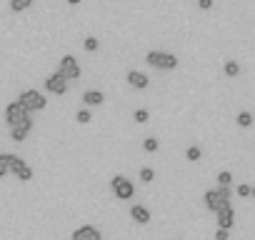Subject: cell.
Instances as JSON below:
<instances>
[{
  "label": "cell",
  "mask_w": 255,
  "mask_h": 240,
  "mask_svg": "<svg viewBox=\"0 0 255 240\" xmlns=\"http://www.w3.org/2000/svg\"><path fill=\"white\" fill-rule=\"evenodd\" d=\"M203 200H205V208L210 210V213H218L220 208H228L230 205V200H233V193H230V188H215V190H208L205 195H203Z\"/></svg>",
  "instance_id": "1"
},
{
  "label": "cell",
  "mask_w": 255,
  "mask_h": 240,
  "mask_svg": "<svg viewBox=\"0 0 255 240\" xmlns=\"http://www.w3.org/2000/svg\"><path fill=\"white\" fill-rule=\"evenodd\" d=\"M145 63L153 65V68H160V70H175L178 68V58L170 55V53H163V50H150L145 55Z\"/></svg>",
  "instance_id": "2"
},
{
  "label": "cell",
  "mask_w": 255,
  "mask_h": 240,
  "mask_svg": "<svg viewBox=\"0 0 255 240\" xmlns=\"http://www.w3.org/2000/svg\"><path fill=\"white\" fill-rule=\"evenodd\" d=\"M18 103L28 110V113H35V110H43L45 105H48V100H45V95L43 93H38V90H25V93H20V98H18Z\"/></svg>",
  "instance_id": "3"
},
{
  "label": "cell",
  "mask_w": 255,
  "mask_h": 240,
  "mask_svg": "<svg viewBox=\"0 0 255 240\" xmlns=\"http://www.w3.org/2000/svg\"><path fill=\"white\" fill-rule=\"evenodd\" d=\"M110 188H113V193H115L118 200H130V198L135 195V185L128 180V178H123V175L113 178V180H110Z\"/></svg>",
  "instance_id": "4"
},
{
  "label": "cell",
  "mask_w": 255,
  "mask_h": 240,
  "mask_svg": "<svg viewBox=\"0 0 255 240\" xmlns=\"http://www.w3.org/2000/svg\"><path fill=\"white\" fill-rule=\"evenodd\" d=\"M58 73H60L65 80H78V78H80V65H78V60H75L73 55H63Z\"/></svg>",
  "instance_id": "5"
},
{
  "label": "cell",
  "mask_w": 255,
  "mask_h": 240,
  "mask_svg": "<svg viewBox=\"0 0 255 240\" xmlns=\"http://www.w3.org/2000/svg\"><path fill=\"white\" fill-rule=\"evenodd\" d=\"M8 173H13L18 180H23V183H28V180H33V168L23 160V158H15L13 155V160H10V168H8Z\"/></svg>",
  "instance_id": "6"
},
{
  "label": "cell",
  "mask_w": 255,
  "mask_h": 240,
  "mask_svg": "<svg viewBox=\"0 0 255 240\" xmlns=\"http://www.w3.org/2000/svg\"><path fill=\"white\" fill-rule=\"evenodd\" d=\"M25 118H30V113L18 100L8 103V108H5V123L8 125H15V123H20V120H25Z\"/></svg>",
  "instance_id": "7"
},
{
  "label": "cell",
  "mask_w": 255,
  "mask_h": 240,
  "mask_svg": "<svg viewBox=\"0 0 255 240\" xmlns=\"http://www.w3.org/2000/svg\"><path fill=\"white\" fill-rule=\"evenodd\" d=\"M45 90H48V93H55V95H65V93H68V80L55 70L53 75H48V80H45Z\"/></svg>",
  "instance_id": "8"
},
{
  "label": "cell",
  "mask_w": 255,
  "mask_h": 240,
  "mask_svg": "<svg viewBox=\"0 0 255 240\" xmlns=\"http://www.w3.org/2000/svg\"><path fill=\"white\" fill-rule=\"evenodd\" d=\"M30 130H33V120L25 118V120H20V123L10 125V138H13L15 143H23V140L30 135Z\"/></svg>",
  "instance_id": "9"
},
{
  "label": "cell",
  "mask_w": 255,
  "mask_h": 240,
  "mask_svg": "<svg viewBox=\"0 0 255 240\" xmlns=\"http://www.w3.org/2000/svg\"><path fill=\"white\" fill-rule=\"evenodd\" d=\"M215 220H218V228H220V230H230V228L235 225V210H233V205L220 208V210L215 213Z\"/></svg>",
  "instance_id": "10"
},
{
  "label": "cell",
  "mask_w": 255,
  "mask_h": 240,
  "mask_svg": "<svg viewBox=\"0 0 255 240\" xmlns=\"http://www.w3.org/2000/svg\"><path fill=\"white\" fill-rule=\"evenodd\" d=\"M73 240H103V235H100V230L95 225H80L73 233Z\"/></svg>",
  "instance_id": "11"
},
{
  "label": "cell",
  "mask_w": 255,
  "mask_h": 240,
  "mask_svg": "<svg viewBox=\"0 0 255 240\" xmlns=\"http://www.w3.org/2000/svg\"><path fill=\"white\" fill-rule=\"evenodd\" d=\"M128 83H130L133 88H138V90H145L150 85V78L145 73H140V70H130L128 73Z\"/></svg>",
  "instance_id": "12"
},
{
  "label": "cell",
  "mask_w": 255,
  "mask_h": 240,
  "mask_svg": "<svg viewBox=\"0 0 255 240\" xmlns=\"http://www.w3.org/2000/svg\"><path fill=\"white\" fill-rule=\"evenodd\" d=\"M130 218H133L135 223H140V225H148V223H150V210H148L145 205H133V208H130Z\"/></svg>",
  "instance_id": "13"
},
{
  "label": "cell",
  "mask_w": 255,
  "mask_h": 240,
  "mask_svg": "<svg viewBox=\"0 0 255 240\" xmlns=\"http://www.w3.org/2000/svg\"><path fill=\"white\" fill-rule=\"evenodd\" d=\"M83 103H85L88 108H93V105L98 108V105L105 103V95H103L100 90H85V93H83Z\"/></svg>",
  "instance_id": "14"
},
{
  "label": "cell",
  "mask_w": 255,
  "mask_h": 240,
  "mask_svg": "<svg viewBox=\"0 0 255 240\" xmlns=\"http://www.w3.org/2000/svg\"><path fill=\"white\" fill-rule=\"evenodd\" d=\"M33 5V0H10V10L13 13H23Z\"/></svg>",
  "instance_id": "15"
},
{
  "label": "cell",
  "mask_w": 255,
  "mask_h": 240,
  "mask_svg": "<svg viewBox=\"0 0 255 240\" xmlns=\"http://www.w3.org/2000/svg\"><path fill=\"white\" fill-rule=\"evenodd\" d=\"M10 160H13V155H10V153H0V178H3V175H8Z\"/></svg>",
  "instance_id": "16"
},
{
  "label": "cell",
  "mask_w": 255,
  "mask_h": 240,
  "mask_svg": "<svg viewBox=\"0 0 255 240\" xmlns=\"http://www.w3.org/2000/svg\"><path fill=\"white\" fill-rule=\"evenodd\" d=\"M235 120H238V125H240V128H250V125H253V115H250L248 110H243Z\"/></svg>",
  "instance_id": "17"
},
{
  "label": "cell",
  "mask_w": 255,
  "mask_h": 240,
  "mask_svg": "<svg viewBox=\"0 0 255 240\" xmlns=\"http://www.w3.org/2000/svg\"><path fill=\"white\" fill-rule=\"evenodd\" d=\"M83 48H85V53H95V50L100 48V40L90 35V38H85V40H83Z\"/></svg>",
  "instance_id": "18"
},
{
  "label": "cell",
  "mask_w": 255,
  "mask_h": 240,
  "mask_svg": "<svg viewBox=\"0 0 255 240\" xmlns=\"http://www.w3.org/2000/svg\"><path fill=\"white\" fill-rule=\"evenodd\" d=\"M225 75H228V78L240 75V65H238L235 60H225Z\"/></svg>",
  "instance_id": "19"
},
{
  "label": "cell",
  "mask_w": 255,
  "mask_h": 240,
  "mask_svg": "<svg viewBox=\"0 0 255 240\" xmlns=\"http://www.w3.org/2000/svg\"><path fill=\"white\" fill-rule=\"evenodd\" d=\"M185 158H188L190 163H198V160L203 158V150H200V148H195V145H190V148L185 150Z\"/></svg>",
  "instance_id": "20"
},
{
  "label": "cell",
  "mask_w": 255,
  "mask_h": 240,
  "mask_svg": "<svg viewBox=\"0 0 255 240\" xmlns=\"http://www.w3.org/2000/svg\"><path fill=\"white\" fill-rule=\"evenodd\" d=\"M158 148H160V143H158L155 138H145V140H143V150H145V153H155Z\"/></svg>",
  "instance_id": "21"
},
{
  "label": "cell",
  "mask_w": 255,
  "mask_h": 240,
  "mask_svg": "<svg viewBox=\"0 0 255 240\" xmlns=\"http://www.w3.org/2000/svg\"><path fill=\"white\" fill-rule=\"evenodd\" d=\"M230 183H233V175H230L228 170L218 173V185H220V188H230Z\"/></svg>",
  "instance_id": "22"
},
{
  "label": "cell",
  "mask_w": 255,
  "mask_h": 240,
  "mask_svg": "<svg viewBox=\"0 0 255 240\" xmlns=\"http://www.w3.org/2000/svg\"><path fill=\"white\" fill-rule=\"evenodd\" d=\"M140 180L143 183H153L155 180V170L153 168H140Z\"/></svg>",
  "instance_id": "23"
},
{
  "label": "cell",
  "mask_w": 255,
  "mask_h": 240,
  "mask_svg": "<svg viewBox=\"0 0 255 240\" xmlns=\"http://www.w3.org/2000/svg\"><path fill=\"white\" fill-rule=\"evenodd\" d=\"M133 118H135V123H148V118H150V113H148L145 108H138Z\"/></svg>",
  "instance_id": "24"
},
{
  "label": "cell",
  "mask_w": 255,
  "mask_h": 240,
  "mask_svg": "<svg viewBox=\"0 0 255 240\" xmlns=\"http://www.w3.org/2000/svg\"><path fill=\"white\" fill-rule=\"evenodd\" d=\"M75 120L80 125H85V123H90V110H78V115H75Z\"/></svg>",
  "instance_id": "25"
},
{
  "label": "cell",
  "mask_w": 255,
  "mask_h": 240,
  "mask_svg": "<svg viewBox=\"0 0 255 240\" xmlns=\"http://www.w3.org/2000/svg\"><path fill=\"white\" fill-rule=\"evenodd\" d=\"M250 193H253V188H250V185H238V195H240V198H248Z\"/></svg>",
  "instance_id": "26"
},
{
  "label": "cell",
  "mask_w": 255,
  "mask_h": 240,
  "mask_svg": "<svg viewBox=\"0 0 255 240\" xmlns=\"http://www.w3.org/2000/svg\"><path fill=\"white\" fill-rule=\"evenodd\" d=\"M198 8L200 10H210L213 8V0H198Z\"/></svg>",
  "instance_id": "27"
},
{
  "label": "cell",
  "mask_w": 255,
  "mask_h": 240,
  "mask_svg": "<svg viewBox=\"0 0 255 240\" xmlns=\"http://www.w3.org/2000/svg\"><path fill=\"white\" fill-rule=\"evenodd\" d=\"M215 240H228V230H220V228H218V233H215Z\"/></svg>",
  "instance_id": "28"
},
{
  "label": "cell",
  "mask_w": 255,
  "mask_h": 240,
  "mask_svg": "<svg viewBox=\"0 0 255 240\" xmlns=\"http://www.w3.org/2000/svg\"><path fill=\"white\" fill-rule=\"evenodd\" d=\"M68 3H70V5H78V3H80V0H68Z\"/></svg>",
  "instance_id": "29"
}]
</instances>
